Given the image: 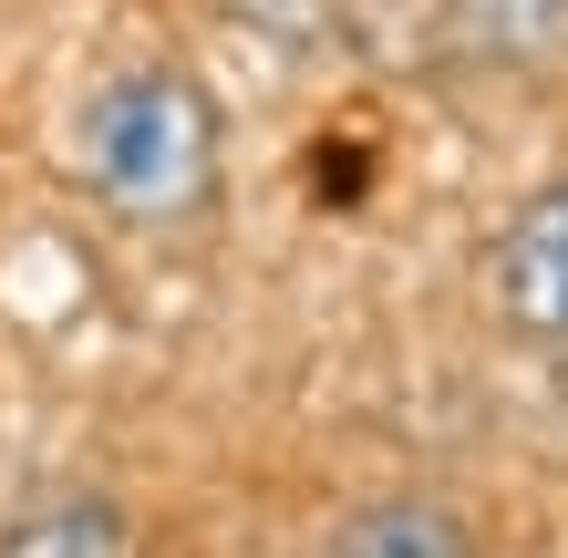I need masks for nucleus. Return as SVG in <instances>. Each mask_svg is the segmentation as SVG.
<instances>
[{
  "label": "nucleus",
  "mask_w": 568,
  "mask_h": 558,
  "mask_svg": "<svg viewBox=\"0 0 568 558\" xmlns=\"http://www.w3.org/2000/svg\"><path fill=\"white\" fill-rule=\"evenodd\" d=\"M83 186L124 227H196L217 207V93L176 62H135L83 104Z\"/></svg>",
  "instance_id": "1"
},
{
  "label": "nucleus",
  "mask_w": 568,
  "mask_h": 558,
  "mask_svg": "<svg viewBox=\"0 0 568 558\" xmlns=\"http://www.w3.org/2000/svg\"><path fill=\"white\" fill-rule=\"evenodd\" d=\"M486 290H496V311H507V332L568 342V186H538L507 217V239L486 258Z\"/></svg>",
  "instance_id": "2"
},
{
  "label": "nucleus",
  "mask_w": 568,
  "mask_h": 558,
  "mask_svg": "<svg viewBox=\"0 0 568 558\" xmlns=\"http://www.w3.org/2000/svg\"><path fill=\"white\" fill-rule=\"evenodd\" d=\"M434 52L465 73H538L568 52V0H434Z\"/></svg>",
  "instance_id": "3"
},
{
  "label": "nucleus",
  "mask_w": 568,
  "mask_h": 558,
  "mask_svg": "<svg viewBox=\"0 0 568 558\" xmlns=\"http://www.w3.org/2000/svg\"><path fill=\"white\" fill-rule=\"evenodd\" d=\"M321 558H486V548L445 497H362L352 517H331Z\"/></svg>",
  "instance_id": "4"
},
{
  "label": "nucleus",
  "mask_w": 568,
  "mask_h": 558,
  "mask_svg": "<svg viewBox=\"0 0 568 558\" xmlns=\"http://www.w3.org/2000/svg\"><path fill=\"white\" fill-rule=\"evenodd\" d=\"M0 558H135V517L93 486H52L21 517H0Z\"/></svg>",
  "instance_id": "5"
}]
</instances>
